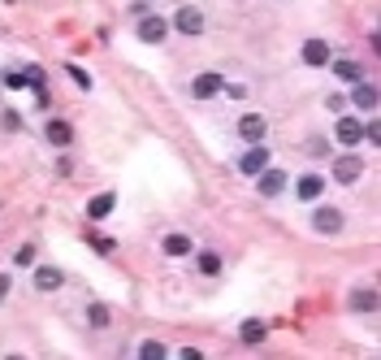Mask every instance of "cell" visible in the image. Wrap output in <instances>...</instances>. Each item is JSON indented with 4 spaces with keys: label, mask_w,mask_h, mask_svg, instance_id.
Instances as JSON below:
<instances>
[{
    "label": "cell",
    "mask_w": 381,
    "mask_h": 360,
    "mask_svg": "<svg viewBox=\"0 0 381 360\" xmlns=\"http://www.w3.org/2000/svg\"><path fill=\"white\" fill-rule=\"evenodd\" d=\"M329 57H334V48H329V39H321V35H312V39L299 44V61L308 65V70H325Z\"/></svg>",
    "instance_id": "14"
},
{
    "label": "cell",
    "mask_w": 381,
    "mask_h": 360,
    "mask_svg": "<svg viewBox=\"0 0 381 360\" xmlns=\"http://www.w3.org/2000/svg\"><path fill=\"white\" fill-rule=\"evenodd\" d=\"M304 152H308L312 161H329V156H334V143H329L325 135H312V139L304 143Z\"/></svg>",
    "instance_id": "22"
},
{
    "label": "cell",
    "mask_w": 381,
    "mask_h": 360,
    "mask_svg": "<svg viewBox=\"0 0 381 360\" xmlns=\"http://www.w3.org/2000/svg\"><path fill=\"white\" fill-rule=\"evenodd\" d=\"M169 30H178L182 39H200L204 30H208L204 9H200V5H178V9H174V18H169Z\"/></svg>",
    "instance_id": "3"
},
{
    "label": "cell",
    "mask_w": 381,
    "mask_h": 360,
    "mask_svg": "<svg viewBox=\"0 0 381 360\" xmlns=\"http://www.w3.org/2000/svg\"><path fill=\"white\" fill-rule=\"evenodd\" d=\"M87 248H91L95 256H113V252H118V239H113V235H95V231H87Z\"/></svg>",
    "instance_id": "23"
},
{
    "label": "cell",
    "mask_w": 381,
    "mask_h": 360,
    "mask_svg": "<svg viewBox=\"0 0 381 360\" xmlns=\"http://www.w3.org/2000/svg\"><path fill=\"white\" fill-rule=\"evenodd\" d=\"M346 105H351L355 113H377V87H373V78H360V83L346 87Z\"/></svg>",
    "instance_id": "15"
},
{
    "label": "cell",
    "mask_w": 381,
    "mask_h": 360,
    "mask_svg": "<svg viewBox=\"0 0 381 360\" xmlns=\"http://www.w3.org/2000/svg\"><path fill=\"white\" fill-rule=\"evenodd\" d=\"M325 109H329V113H346V96H329Z\"/></svg>",
    "instance_id": "33"
},
{
    "label": "cell",
    "mask_w": 381,
    "mask_h": 360,
    "mask_svg": "<svg viewBox=\"0 0 381 360\" xmlns=\"http://www.w3.org/2000/svg\"><path fill=\"white\" fill-rule=\"evenodd\" d=\"M364 143H373V148L381 143V126L377 122H364Z\"/></svg>",
    "instance_id": "31"
},
{
    "label": "cell",
    "mask_w": 381,
    "mask_h": 360,
    "mask_svg": "<svg viewBox=\"0 0 381 360\" xmlns=\"http://www.w3.org/2000/svg\"><path fill=\"white\" fill-rule=\"evenodd\" d=\"M312 231L317 235H325V239H338L342 231H346V208H338V204H325V200H317L312 204Z\"/></svg>",
    "instance_id": "2"
},
{
    "label": "cell",
    "mask_w": 381,
    "mask_h": 360,
    "mask_svg": "<svg viewBox=\"0 0 381 360\" xmlns=\"http://www.w3.org/2000/svg\"><path fill=\"white\" fill-rule=\"evenodd\" d=\"M30 287L39 291V296H57V291L65 287V269H57V265H30Z\"/></svg>",
    "instance_id": "8"
},
{
    "label": "cell",
    "mask_w": 381,
    "mask_h": 360,
    "mask_svg": "<svg viewBox=\"0 0 381 360\" xmlns=\"http://www.w3.org/2000/svg\"><path fill=\"white\" fill-rule=\"evenodd\" d=\"M26 87H35V83H48V74H44V65H26Z\"/></svg>",
    "instance_id": "29"
},
{
    "label": "cell",
    "mask_w": 381,
    "mask_h": 360,
    "mask_svg": "<svg viewBox=\"0 0 381 360\" xmlns=\"http://www.w3.org/2000/svg\"><path fill=\"white\" fill-rule=\"evenodd\" d=\"M325 70L334 74L342 87H351V83H360V78H369V70H364V65H360L355 57H329V65H325Z\"/></svg>",
    "instance_id": "16"
},
{
    "label": "cell",
    "mask_w": 381,
    "mask_h": 360,
    "mask_svg": "<svg viewBox=\"0 0 381 360\" xmlns=\"http://www.w3.org/2000/svg\"><path fill=\"white\" fill-rule=\"evenodd\" d=\"M9 291H13V273H9V269H0V304L9 300Z\"/></svg>",
    "instance_id": "32"
},
{
    "label": "cell",
    "mask_w": 381,
    "mask_h": 360,
    "mask_svg": "<svg viewBox=\"0 0 381 360\" xmlns=\"http://www.w3.org/2000/svg\"><path fill=\"white\" fill-rule=\"evenodd\" d=\"M30 91H35V105L39 109H53V91H48V83H35Z\"/></svg>",
    "instance_id": "28"
},
{
    "label": "cell",
    "mask_w": 381,
    "mask_h": 360,
    "mask_svg": "<svg viewBox=\"0 0 381 360\" xmlns=\"http://www.w3.org/2000/svg\"><path fill=\"white\" fill-rule=\"evenodd\" d=\"M364 178V156L355 148H342L329 156V183H338V187H355Z\"/></svg>",
    "instance_id": "1"
},
{
    "label": "cell",
    "mask_w": 381,
    "mask_h": 360,
    "mask_svg": "<svg viewBox=\"0 0 381 360\" xmlns=\"http://www.w3.org/2000/svg\"><path fill=\"white\" fill-rule=\"evenodd\" d=\"M44 143H48V148H57V152H70L74 143H78L74 122H65V118H48V122H44Z\"/></svg>",
    "instance_id": "4"
},
{
    "label": "cell",
    "mask_w": 381,
    "mask_h": 360,
    "mask_svg": "<svg viewBox=\"0 0 381 360\" xmlns=\"http://www.w3.org/2000/svg\"><path fill=\"white\" fill-rule=\"evenodd\" d=\"M65 78L78 87V91H91V74L82 70V65H74V61H65Z\"/></svg>",
    "instance_id": "25"
},
{
    "label": "cell",
    "mask_w": 381,
    "mask_h": 360,
    "mask_svg": "<svg viewBox=\"0 0 381 360\" xmlns=\"http://www.w3.org/2000/svg\"><path fill=\"white\" fill-rule=\"evenodd\" d=\"M234 165H239V174H243V178H256L264 165H269V143H264V139H260V143H247V148L239 152Z\"/></svg>",
    "instance_id": "10"
},
{
    "label": "cell",
    "mask_w": 381,
    "mask_h": 360,
    "mask_svg": "<svg viewBox=\"0 0 381 360\" xmlns=\"http://www.w3.org/2000/svg\"><path fill=\"white\" fill-rule=\"evenodd\" d=\"M113 208H118V191H100L87 200V222H109Z\"/></svg>",
    "instance_id": "19"
},
{
    "label": "cell",
    "mask_w": 381,
    "mask_h": 360,
    "mask_svg": "<svg viewBox=\"0 0 381 360\" xmlns=\"http://www.w3.org/2000/svg\"><path fill=\"white\" fill-rule=\"evenodd\" d=\"M239 339L247 343V348H260V343L269 339V321H260V317H247V321L239 325Z\"/></svg>",
    "instance_id": "20"
},
{
    "label": "cell",
    "mask_w": 381,
    "mask_h": 360,
    "mask_svg": "<svg viewBox=\"0 0 381 360\" xmlns=\"http://www.w3.org/2000/svg\"><path fill=\"white\" fill-rule=\"evenodd\" d=\"M191 252H195V239L182 235V231H169V235L160 239V256H165V260H187Z\"/></svg>",
    "instance_id": "18"
},
{
    "label": "cell",
    "mask_w": 381,
    "mask_h": 360,
    "mask_svg": "<svg viewBox=\"0 0 381 360\" xmlns=\"http://www.w3.org/2000/svg\"><path fill=\"white\" fill-rule=\"evenodd\" d=\"M0 87H9V91H26V74H22V70H5V74H0Z\"/></svg>",
    "instance_id": "27"
},
{
    "label": "cell",
    "mask_w": 381,
    "mask_h": 360,
    "mask_svg": "<svg viewBox=\"0 0 381 360\" xmlns=\"http://www.w3.org/2000/svg\"><path fill=\"white\" fill-rule=\"evenodd\" d=\"M0 126H5V130H22V118L13 109H5V113H0Z\"/></svg>",
    "instance_id": "30"
},
{
    "label": "cell",
    "mask_w": 381,
    "mask_h": 360,
    "mask_svg": "<svg viewBox=\"0 0 381 360\" xmlns=\"http://www.w3.org/2000/svg\"><path fill=\"white\" fill-rule=\"evenodd\" d=\"M286 187H290V174L277 170V165H264L256 174V195L260 200H277V195H286Z\"/></svg>",
    "instance_id": "5"
},
{
    "label": "cell",
    "mask_w": 381,
    "mask_h": 360,
    "mask_svg": "<svg viewBox=\"0 0 381 360\" xmlns=\"http://www.w3.org/2000/svg\"><path fill=\"white\" fill-rule=\"evenodd\" d=\"M346 304H351V313H355V317H377V287H373V282L351 287Z\"/></svg>",
    "instance_id": "17"
},
{
    "label": "cell",
    "mask_w": 381,
    "mask_h": 360,
    "mask_svg": "<svg viewBox=\"0 0 381 360\" xmlns=\"http://www.w3.org/2000/svg\"><path fill=\"white\" fill-rule=\"evenodd\" d=\"M82 317H87V330H95V334H104L109 325H113V308H109V304H100V300H95V304H87V313H82Z\"/></svg>",
    "instance_id": "21"
},
{
    "label": "cell",
    "mask_w": 381,
    "mask_h": 360,
    "mask_svg": "<svg viewBox=\"0 0 381 360\" xmlns=\"http://www.w3.org/2000/svg\"><path fill=\"white\" fill-rule=\"evenodd\" d=\"M334 143H338V148H360V143H364V122H360V113H338Z\"/></svg>",
    "instance_id": "7"
},
{
    "label": "cell",
    "mask_w": 381,
    "mask_h": 360,
    "mask_svg": "<svg viewBox=\"0 0 381 360\" xmlns=\"http://www.w3.org/2000/svg\"><path fill=\"white\" fill-rule=\"evenodd\" d=\"M234 135H239L243 143H260L264 135H269V122H264V113H256V109L239 113V122H234Z\"/></svg>",
    "instance_id": "13"
},
{
    "label": "cell",
    "mask_w": 381,
    "mask_h": 360,
    "mask_svg": "<svg viewBox=\"0 0 381 360\" xmlns=\"http://www.w3.org/2000/svg\"><path fill=\"white\" fill-rule=\"evenodd\" d=\"M35 260H39V248H35V243H22V248L13 252V265H22V269H30Z\"/></svg>",
    "instance_id": "26"
},
{
    "label": "cell",
    "mask_w": 381,
    "mask_h": 360,
    "mask_svg": "<svg viewBox=\"0 0 381 360\" xmlns=\"http://www.w3.org/2000/svg\"><path fill=\"white\" fill-rule=\"evenodd\" d=\"M135 356L139 360H165V356H169V348H165L160 339H143L139 348H135Z\"/></svg>",
    "instance_id": "24"
},
{
    "label": "cell",
    "mask_w": 381,
    "mask_h": 360,
    "mask_svg": "<svg viewBox=\"0 0 381 360\" xmlns=\"http://www.w3.org/2000/svg\"><path fill=\"white\" fill-rule=\"evenodd\" d=\"M135 35H139L143 44H165V39H169V18H160V13L147 9L143 18L135 22Z\"/></svg>",
    "instance_id": "11"
},
{
    "label": "cell",
    "mask_w": 381,
    "mask_h": 360,
    "mask_svg": "<svg viewBox=\"0 0 381 360\" xmlns=\"http://www.w3.org/2000/svg\"><path fill=\"white\" fill-rule=\"evenodd\" d=\"M0 213H5V204H0Z\"/></svg>",
    "instance_id": "36"
},
{
    "label": "cell",
    "mask_w": 381,
    "mask_h": 360,
    "mask_svg": "<svg viewBox=\"0 0 381 360\" xmlns=\"http://www.w3.org/2000/svg\"><path fill=\"white\" fill-rule=\"evenodd\" d=\"M195 273L204 278V282H217V278L225 273V256L217 252V248H200V243H195Z\"/></svg>",
    "instance_id": "6"
},
{
    "label": "cell",
    "mask_w": 381,
    "mask_h": 360,
    "mask_svg": "<svg viewBox=\"0 0 381 360\" xmlns=\"http://www.w3.org/2000/svg\"><path fill=\"white\" fill-rule=\"evenodd\" d=\"M169 356H182V360H200L204 352H200V348H178V352H169Z\"/></svg>",
    "instance_id": "35"
},
{
    "label": "cell",
    "mask_w": 381,
    "mask_h": 360,
    "mask_svg": "<svg viewBox=\"0 0 381 360\" xmlns=\"http://www.w3.org/2000/svg\"><path fill=\"white\" fill-rule=\"evenodd\" d=\"M221 87H225V74L221 70H200L191 78V100H212V96H221Z\"/></svg>",
    "instance_id": "12"
},
{
    "label": "cell",
    "mask_w": 381,
    "mask_h": 360,
    "mask_svg": "<svg viewBox=\"0 0 381 360\" xmlns=\"http://www.w3.org/2000/svg\"><path fill=\"white\" fill-rule=\"evenodd\" d=\"M325 187H329V178H321L317 170H308V174L295 178V200L299 204H317V200H325Z\"/></svg>",
    "instance_id": "9"
},
{
    "label": "cell",
    "mask_w": 381,
    "mask_h": 360,
    "mask_svg": "<svg viewBox=\"0 0 381 360\" xmlns=\"http://www.w3.org/2000/svg\"><path fill=\"white\" fill-rule=\"evenodd\" d=\"M225 96H230V100H243V96H247V87L243 83H230V87H221Z\"/></svg>",
    "instance_id": "34"
}]
</instances>
